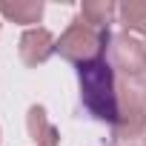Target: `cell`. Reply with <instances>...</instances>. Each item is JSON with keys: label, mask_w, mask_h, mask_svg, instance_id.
I'll use <instances>...</instances> for the list:
<instances>
[{"label": "cell", "mask_w": 146, "mask_h": 146, "mask_svg": "<svg viewBox=\"0 0 146 146\" xmlns=\"http://www.w3.org/2000/svg\"><path fill=\"white\" fill-rule=\"evenodd\" d=\"M78 80H80V100L86 112L100 120V123H115L117 120V72L112 63L95 60L78 69Z\"/></svg>", "instance_id": "1"}, {"label": "cell", "mask_w": 146, "mask_h": 146, "mask_svg": "<svg viewBox=\"0 0 146 146\" xmlns=\"http://www.w3.org/2000/svg\"><path fill=\"white\" fill-rule=\"evenodd\" d=\"M115 140H135L146 135V78H117V120Z\"/></svg>", "instance_id": "3"}, {"label": "cell", "mask_w": 146, "mask_h": 146, "mask_svg": "<svg viewBox=\"0 0 146 146\" xmlns=\"http://www.w3.org/2000/svg\"><path fill=\"white\" fill-rule=\"evenodd\" d=\"M109 43H112L109 29H95L83 17H75L66 26V32L57 37V54L80 69L86 63L103 60L109 52Z\"/></svg>", "instance_id": "2"}, {"label": "cell", "mask_w": 146, "mask_h": 146, "mask_svg": "<svg viewBox=\"0 0 146 146\" xmlns=\"http://www.w3.org/2000/svg\"><path fill=\"white\" fill-rule=\"evenodd\" d=\"M0 17L35 29L43 17V0H0Z\"/></svg>", "instance_id": "7"}, {"label": "cell", "mask_w": 146, "mask_h": 146, "mask_svg": "<svg viewBox=\"0 0 146 146\" xmlns=\"http://www.w3.org/2000/svg\"><path fill=\"white\" fill-rule=\"evenodd\" d=\"M129 146H146V143H129Z\"/></svg>", "instance_id": "10"}, {"label": "cell", "mask_w": 146, "mask_h": 146, "mask_svg": "<svg viewBox=\"0 0 146 146\" xmlns=\"http://www.w3.org/2000/svg\"><path fill=\"white\" fill-rule=\"evenodd\" d=\"M26 129H29V137L37 146H60V132L49 120V115H46V109L40 103L29 106V112H26Z\"/></svg>", "instance_id": "6"}, {"label": "cell", "mask_w": 146, "mask_h": 146, "mask_svg": "<svg viewBox=\"0 0 146 146\" xmlns=\"http://www.w3.org/2000/svg\"><path fill=\"white\" fill-rule=\"evenodd\" d=\"M17 52H20V60L26 66H40L46 63L54 52H57V40L49 29L43 26H35V29H26L20 35V43H17Z\"/></svg>", "instance_id": "5"}, {"label": "cell", "mask_w": 146, "mask_h": 146, "mask_svg": "<svg viewBox=\"0 0 146 146\" xmlns=\"http://www.w3.org/2000/svg\"><path fill=\"white\" fill-rule=\"evenodd\" d=\"M117 17L123 23V32L143 37L146 35V0H123L117 6Z\"/></svg>", "instance_id": "9"}, {"label": "cell", "mask_w": 146, "mask_h": 146, "mask_svg": "<svg viewBox=\"0 0 146 146\" xmlns=\"http://www.w3.org/2000/svg\"><path fill=\"white\" fill-rule=\"evenodd\" d=\"M115 15H117V6L112 0H83L80 3V17L95 29H109L115 23Z\"/></svg>", "instance_id": "8"}, {"label": "cell", "mask_w": 146, "mask_h": 146, "mask_svg": "<svg viewBox=\"0 0 146 146\" xmlns=\"http://www.w3.org/2000/svg\"><path fill=\"white\" fill-rule=\"evenodd\" d=\"M106 60L117 72V78H146V43L137 35H112Z\"/></svg>", "instance_id": "4"}]
</instances>
